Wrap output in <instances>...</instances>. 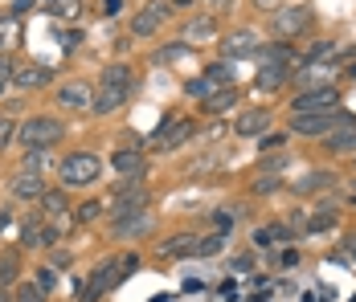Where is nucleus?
<instances>
[{
  "label": "nucleus",
  "instance_id": "f257e3e1",
  "mask_svg": "<svg viewBox=\"0 0 356 302\" xmlns=\"http://www.w3.org/2000/svg\"><path fill=\"white\" fill-rule=\"evenodd\" d=\"M131 94V69L123 66V62H115V66L103 69V78H99V94H95V106L90 110H99V115H111V110H119L123 102Z\"/></svg>",
  "mask_w": 356,
  "mask_h": 302
},
{
  "label": "nucleus",
  "instance_id": "f03ea898",
  "mask_svg": "<svg viewBox=\"0 0 356 302\" xmlns=\"http://www.w3.org/2000/svg\"><path fill=\"white\" fill-rule=\"evenodd\" d=\"M58 171H62V184H66V188H86V184L99 180L103 164H99V156H90V151H74V156L62 160Z\"/></svg>",
  "mask_w": 356,
  "mask_h": 302
},
{
  "label": "nucleus",
  "instance_id": "7ed1b4c3",
  "mask_svg": "<svg viewBox=\"0 0 356 302\" xmlns=\"http://www.w3.org/2000/svg\"><path fill=\"white\" fill-rule=\"evenodd\" d=\"M58 139H66V127H62L58 119H45V115H37V119H29V123L21 127V143H25L29 151H45V147H54Z\"/></svg>",
  "mask_w": 356,
  "mask_h": 302
},
{
  "label": "nucleus",
  "instance_id": "20e7f679",
  "mask_svg": "<svg viewBox=\"0 0 356 302\" xmlns=\"http://www.w3.org/2000/svg\"><path fill=\"white\" fill-rule=\"evenodd\" d=\"M229 78H234L229 66H225V62H217V66H209L201 78H188V82H184V90H188L193 99H213L217 90H229Z\"/></svg>",
  "mask_w": 356,
  "mask_h": 302
},
{
  "label": "nucleus",
  "instance_id": "39448f33",
  "mask_svg": "<svg viewBox=\"0 0 356 302\" xmlns=\"http://www.w3.org/2000/svg\"><path fill=\"white\" fill-rule=\"evenodd\" d=\"M336 106H340V94H336L332 86H316V90H307V94H295L291 115H332Z\"/></svg>",
  "mask_w": 356,
  "mask_h": 302
},
{
  "label": "nucleus",
  "instance_id": "423d86ee",
  "mask_svg": "<svg viewBox=\"0 0 356 302\" xmlns=\"http://www.w3.org/2000/svg\"><path fill=\"white\" fill-rule=\"evenodd\" d=\"M270 17H275V33L279 37H299L312 25V8H307V4H283V8L270 12Z\"/></svg>",
  "mask_w": 356,
  "mask_h": 302
},
{
  "label": "nucleus",
  "instance_id": "0eeeda50",
  "mask_svg": "<svg viewBox=\"0 0 356 302\" xmlns=\"http://www.w3.org/2000/svg\"><path fill=\"white\" fill-rule=\"evenodd\" d=\"M119 278H127V269H123V258H115V262H103V266L90 274V286L82 290V302H95L99 294H107L111 286L119 282Z\"/></svg>",
  "mask_w": 356,
  "mask_h": 302
},
{
  "label": "nucleus",
  "instance_id": "6e6552de",
  "mask_svg": "<svg viewBox=\"0 0 356 302\" xmlns=\"http://www.w3.org/2000/svg\"><path fill=\"white\" fill-rule=\"evenodd\" d=\"M164 17H168V4H160V0L143 4L140 12L131 17V37H152L160 25H164Z\"/></svg>",
  "mask_w": 356,
  "mask_h": 302
},
{
  "label": "nucleus",
  "instance_id": "1a4fd4ad",
  "mask_svg": "<svg viewBox=\"0 0 356 302\" xmlns=\"http://www.w3.org/2000/svg\"><path fill=\"white\" fill-rule=\"evenodd\" d=\"M127 184H131V180H123V188H119V192H115V201H111V212H115V221H119V217H131V212H143V208H147V192H143L140 184H136V188H127Z\"/></svg>",
  "mask_w": 356,
  "mask_h": 302
},
{
  "label": "nucleus",
  "instance_id": "9d476101",
  "mask_svg": "<svg viewBox=\"0 0 356 302\" xmlns=\"http://www.w3.org/2000/svg\"><path fill=\"white\" fill-rule=\"evenodd\" d=\"M336 110L332 115H291V131L295 135H327V131H336Z\"/></svg>",
  "mask_w": 356,
  "mask_h": 302
},
{
  "label": "nucleus",
  "instance_id": "9b49d317",
  "mask_svg": "<svg viewBox=\"0 0 356 302\" xmlns=\"http://www.w3.org/2000/svg\"><path fill=\"white\" fill-rule=\"evenodd\" d=\"M41 208H45V221L62 233V229H70V201H66V192H45L41 196Z\"/></svg>",
  "mask_w": 356,
  "mask_h": 302
},
{
  "label": "nucleus",
  "instance_id": "f8f14e48",
  "mask_svg": "<svg viewBox=\"0 0 356 302\" xmlns=\"http://www.w3.org/2000/svg\"><path fill=\"white\" fill-rule=\"evenodd\" d=\"M193 131H197V127H193V119H177L168 131L160 127V135L152 139V147H156V151H177L184 139H193Z\"/></svg>",
  "mask_w": 356,
  "mask_h": 302
},
{
  "label": "nucleus",
  "instance_id": "ddd939ff",
  "mask_svg": "<svg viewBox=\"0 0 356 302\" xmlns=\"http://www.w3.org/2000/svg\"><path fill=\"white\" fill-rule=\"evenodd\" d=\"M58 102H62L66 110H90V106H95V90H90L86 82H66V86L58 90Z\"/></svg>",
  "mask_w": 356,
  "mask_h": 302
},
{
  "label": "nucleus",
  "instance_id": "4468645a",
  "mask_svg": "<svg viewBox=\"0 0 356 302\" xmlns=\"http://www.w3.org/2000/svg\"><path fill=\"white\" fill-rule=\"evenodd\" d=\"M221 49H225V58H250V53H258V33L238 29V33H229L221 41Z\"/></svg>",
  "mask_w": 356,
  "mask_h": 302
},
{
  "label": "nucleus",
  "instance_id": "2eb2a0df",
  "mask_svg": "<svg viewBox=\"0 0 356 302\" xmlns=\"http://www.w3.org/2000/svg\"><path fill=\"white\" fill-rule=\"evenodd\" d=\"M152 229H156V221H152V212H147V208L115 221V237H143V233H152Z\"/></svg>",
  "mask_w": 356,
  "mask_h": 302
},
{
  "label": "nucleus",
  "instance_id": "dca6fc26",
  "mask_svg": "<svg viewBox=\"0 0 356 302\" xmlns=\"http://www.w3.org/2000/svg\"><path fill=\"white\" fill-rule=\"evenodd\" d=\"M323 143H327L332 151H356V123H353V119H340V123H336V131L323 135Z\"/></svg>",
  "mask_w": 356,
  "mask_h": 302
},
{
  "label": "nucleus",
  "instance_id": "f3484780",
  "mask_svg": "<svg viewBox=\"0 0 356 302\" xmlns=\"http://www.w3.org/2000/svg\"><path fill=\"white\" fill-rule=\"evenodd\" d=\"M266 127H270V115H266V110H246V115H238V123H234V131L242 135V139L266 135Z\"/></svg>",
  "mask_w": 356,
  "mask_h": 302
},
{
  "label": "nucleus",
  "instance_id": "a211bd4d",
  "mask_svg": "<svg viewBox=\"0 0 356 302\" xmlns=\"http://www.w3.org/2000/svg\"><path fill=\"white\" fill-rule=\"evenodd\" d=\"M13 196H17V201H41V196H45L41 176H37V171H21V176L13 180Z\"/></svg>",
  "mask_w": 356,
  "mask_h": 302
},
{
  "label": "nucleus",
  "instance_id": "6ab92c4d",
  "mask_svg": "<svg viewBox=\"0 0 356 302\" xmlns=\"http://www.w3.org/2000/svg\"><path fill=\"white\" fill-rule=\"evenodd\" d=\"M111 164H115V171H119L123 180H143V171H147V164H143L140 151H119Z\"/></svg>",
  "mask_w": 356,
  "mask_h": 302
},
{
  "label": "nucleus",
  "instance_id": "aec40b11",
  "mask_svg": "<svg viewBox=\"0 0 356 302\" xmlns=\"http://www.w3.org/2000/svg\"><path fill=\"white\" fill-rule=\"evenodd\" d=\"M217 37V21L213 17H197L184 25V45H201V41H213Z\"/></svg>",
  "mask_w": 356,
  "mask_h": 302
},
{
  "label": "nucleus",
  "instance_id": "412c9836",
  "mask_svg": "<svg viewBox=\"0 0 356 302\" xmlns=\"http://www.w3.org/2000/svg\"><path fill=\"white\" fill-rule=\"evenodd\" d=\"M160 253H164V258H188V253H197V237H193V233L168 237V241L160 245Z\"/></svg>",
  "mask_w": 356,
  "mask_h": 302
},
{
  "label": "nucleus",
  "instance_id": "4be33fe9",
  "mask_svg": "<svg viewBox=\"0 0 356 302\" xmlns=\"http://www.w3.org/2000/svg\"><path fill=\"white\" fill-rule=\"evenodd\" d=\"M327 184H332V171H307V176L295 180V192L307 196V192H320V188H327Z\"/></svg>",
  "mask_w": 356,
  "mask_h": 302
},
{
  "label": "nucleus",
  "instance_id": "5701e85b",
  "mask_svg": "<svg viewBox=\"0 0 356 302\" xmlns=\"http://www.w3.org/2000/svg\"><path fill=\"white\" fill-rule=\"evenodd\" d=\"M258 62H262V69H286L291 58H286L283 45H262V49H258Z\"/></svg>",
  "mask_w": 356,
  "mask_h": 302
},
{
  "label": "nucleus",
  "instance_id": "b1692460",
  "mask_svg": "<svg viewBox=\"0 0 356 302\" xmlns=\"http://www.w3.org/2000/svg\"><path fill=\"white\" fill-rule=\"evenodd\" d=\"M275 241H291V229H286V225H266V229L254 233V245H262V249L275 245Z\"/></svg>",
  "mask_w": 356,
  "mask_h": 302
},
{
  "label": "nucleus",
  "instance_id": "393cba45",
  "mask_svg": "<svg viewBox=\"0 0 356 302\" xmlns=\"http://www.w3.org/2000/svg\"><path fill=\"white\" fill-rule=\"evenodd\" d=\"M234 102H238V94H234V90H217L213 99H205V115H225Z\"/></svg>",
  "mask_w": 356,
  "mask_h": 302
},
{
  "label": "nucleus",
  "instance_id": "a878e982",
  "mask_svg": "<svg viewBox=\"0 0 356 302\" xmlns=\"http://www.w3.org/2000/svg\"><path fill=\"white\" fill-rule=\"evenodd\" d=\"M13 78H17L21 86H45V82H49V69L45 66H25L21 74H13Z\"/></svg>",
  "mask_w": 356,
  "mask_h": 302
},
{
  "label": "nucleus",
  "instance_id": "bb28decb",
  "mask_svg": "<svg viewBox=\"0 0 356 302\" xmlns=\"http://www.w3.org/2000/svg\"><path fill=\"white\" fill-rule=\"evenodd\" d=\"M49 12H54V17H66V21H74V17L82 12V0H49Z\"/></svg>",
  "mask_w": 356,
  "mask_h": 302
},
{
  "label": "nucleus",
  "instance_id": "cd10ccee",
  "mask_svg": "<svg viewBox=\"0 0 356 302\" xmlns=\"http://www.w3.org/2000/svg\"><path fill=\"white\" fill-rule=\"evenodd\" d=\"M336 225V208H320L312 221H307V233H323V229H332Z\"/></svg>",
  "mask_w": 356,
  "mask_h": 302
},
{
  "label": "nucleus",
  "instance_id": "c85d7f7f",
  "mask_svg": "<svg viewBox=\"0 0 356 302\" xmlns=\"http://www.w3.org/2000/svg\"><path fill=\"white\" fill-rule=\"evenodd\" d=\"M221 245H225V233H221V229L209 233V237H201V241H197V258H209V253H217Z\"/></svg>",
  "mask_w": 356,
  "mask_h": 302
},
{
  "label": "nucleus",
  "instance_id": "c756f323",
  "mask_svg": "<svg viewBox=\"0 0 356 302\" xmlns=\"http://www.w3.org/2000/svg\"><path fill=\"white\" fill-rule=\"evenodd\" d=\"M286 82V69H262L258 74V90H279Z\"/></svg>",
  "mask_w": 356,
  "mask_h": 302
},
{
  "label": "nucleus",
  "instance_id": "7c9ffc66",
  "mask_svg": "<svg viewBox=\"0 0 356 302\" xmlns=\"http://www.w3.org/2000/svg\"><path fill=\"white\" fill-rule=\"evenodd\" d=\"M103 217V201H82V208H78V221L82 225H95Z\"/></svg>",
  "mask_w": 356,
  "mask_h": 302
},
{
  "label": "nucleus",
  "instance_id": "2f4dec72",
  "mask_svg": "<svg viewBox=\"0 0 356 302\" xmlns=\"http://www.w3.org/2000/svg\"><path fill=\"white\" fill-rule=\"evenodd\" d=\"M13 302H45V290L33 286V282H25V286L17 290V299H13Z\"/></svg>",
  "mask_w": 356,
  "mask_h": 302
},
{
  "label": "nucleus",
  "instance_id": "473e14b6",
  "mask_svg": "<svg viewBox=\"0 0 356 302\" xmlns=\"http://www.w3.org/2000/svg\"><path fill=\"white\" fill-rule=\"evenodd\" d=\"M13 278H17V258H13V253H4V258H0V286H8Z\"/></svg>",
  "mask_w": 356,
  "mask_h": 302
},
{
  "label": "nucleus",
  "instance_id": "72a5a7b5",
  "mask_svg": "<svg viewBox=\"0 0 356 302\" xmlns=\"http://www.w3.org/2000/svg\"><path fill=\"white\" fill-rule=\"evenodd\" d=\"M184 53H188V45L180 41V45H168V49H160V53H156V62H177V58H184Z\"/></svg>",
  "mask_w": 356,
  "mask_h": 302
},
{
  "label": "nucleus",
  "instance_id": "f704fd0d",
  "mask_svg": "<svg viewBox=\"0 0 356 302\" xmlns=\"http://www.w3.org/2000/svg\"><path fill=\"white\" fill-rule=\"evenodd\" d=\"M13 135H17L13 119H4V115H0V147H8V143H13Z\"/></svg>",
  "mask_w": 356,
  "mask_h": 302
},
{
  "label": "nucleus",
  "instance_id": "c9c22d12",
  "mask_svg": "<svg viewBox=\"0 0 356 302\" xmlns=\"http://www.w3.org/2000/svg\"><path fill=\"white\" fill-rule=\"evenodd\" d=\"M8 82H13V58L0 53V86H8Z\"/></svg>",
  "mask_w": 356,
  "mask_h": 302
},
{
  "label": "nucleus",
  "instance_id": "e433bc0d",
  "mask_svg": "<svg viewBox=\"0 0 356 302\" xmlns=\"http://www.w3.org/2000/svg\"><path fill=\"white\" fill-rule=\"evenodd\" d=\"M283 139L286 135H262L258 143H262V151H275V147H283Z\"/></svg>",
  "mask_w": 356,
  "mask_h": 302
},
{
  "label": "nucleus",
  "instance_id": "4c0bfd02",
  "mask_svg": "<svg viewBox=\"0 0 356 302\" xmlns=\"http://www.w3.org/2000/svg\"><path fill=\"white\" fill-rule=\"evenodd\" d=\"M37 286H41V290H49V286H54V266L37 269Z\"/></svg>",
  "mask_w": 356,
  "mask_h": 302
},
{
  "label": "nucleus",
  "instance_id": "58836bf2",
  "mask_svg": "<svg viewBox=\"0 0 356 302\" xmlns=\"http://www.w3.org/2000/svg\"><path fill=\"white\" fill-rule=\"evenodd\" d=\"M254 4L266 8V12H279V8H283V0H254Z\"/></svg>",
  "mask_w": 356,
  "mask_h": 302
},
{
  "label": "nucleus",
  "instance_id": "ea45409f",
  "mask_svg": "<svg viewBox=\"0 0 356 302\" xmlns=\"http://www.w3.org/2000/svg\"><path fill=\"white\" fill-rule=\"evenodd\" d=\"M213 221H217V229H225V225H234V212H217Z\"/></svg>",
  "mask_w": 356,
  "mask_h": 302
},
{
  "label": "nucleus",
  "instance_id": "a19ab883",
  "mask_svg": "<svg viewBox=\"0 0 356 302\" xmlns=\"http://www.w3.org/2000/svg\"><path fill=\"white\" fill-rule=\"evenodd\" d=\"M344 253H348V258H356V237H348V241H344Z\"/></svg>",
  "mask_w": 356,
  "mask_h": 302
},
{
  "label": "nucleus",
  "instance_id": "79ce46f5",
  "mask_svg": "<svg viewBox=\"0 0 356 302\" xmlns=\"http://www.w3.org/2000/svg\"><path fill=\"white\" fill-rule=\"evenodd\" d=\"M193 0H168V8H188Z\"/></svg>",
  "mask_w": 356,
  "mask_h": 302
},
{
  "label": "nucleus",
  "instance_id": "37998d69",
  "mask_svg": "<svg viewBox=\"0 0 356 302\" xmlns=\"http://www.w3.org/2000/svg\"><path fill=\"white\" fill-rule=\"evenodd\" d=\"M234 0H209V8H229Z\"/></svg>",
  "mask_w": 356,
  "mask_h": 302
},
{
  "label": "nucleus",
  "instance_id": "c03bdc74",
  "mask_svg": "<svg viewBox=\"0 0 356 302\" xmlns=\"http://www.w3.org/2000/svg\"><path fill=\"white\" fill-rule=\"evenodd\" d=\"M103 12H119V0H107V8Z\"/></svg>",
  "mask_w": 356,
  "mask_h": 302
},
{
  "label": "nucleus",
  "instance_id": "a18cd8bd",
  "mask_svg": "<svg viewBox=\"0 0 356 302\" xmlns=\"http://www.w3.org/2000/svg\"><path fill=\"white\" fill-rule=\"evenodd\" d=\"M0 302H13V299H8V294H0Z\"/></svg>",
  "mask_w": 356,
  "mask_h": 302
},
{
  "label": "nucleus",
  "instance_id": "49530a36",
  "mask_svg": "<svg viewBox=\"0 0 356 302\" xmlns=\"http://www.w3.org/2000/svg\"><path fill=\"white\" fill-rule=\"evenodd\" d=\"M348 78H356V66H353V69H348Z\"/></svg>",
  "mask_w": 356,
  "mask_h": 302
},
{
  "label": "nucleus",
  "instance_id": "de8ad7c7",
  "mask_svg": "<svg viewBox=\"0 0 356 302\" xmlns=\"http://www.w3.org/2000/svg\"><path fill=\"white\" fill-rule=\"evenodd\" d=\"M0 90H4V86H0Z\"/></svg>",
  "mask_w": 356,
  "mask_h": 302
}]
</instances>
